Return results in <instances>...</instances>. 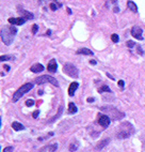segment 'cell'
<instances>
[{
    "instance_id": "1",
    "label": "cell",
    "mask_w": 145,
    "mask_h": 152,
    "mask_svg": "<svg viewBox=\"0 0 145 152\" xmlns=\"http://www.w3.org/2000/svg\"><path fill=\"white\" fill-rule=\"evenodd\" d=\"M17 33V29L15 27H10V26H4L0 31V37L1 40L6 45H10L13 42L14 37Z\"/></svg>"
},
{
    "instance_id": "2",
    "label": "cell",
    "mask_w": 145,
    "mask_h": 152,
    "mask_svg": "<svg viewBox=\"0 0 145 152\" xmlns=\"http://www.w3.org/2000/svg\"><path fill=\"white\" fill-rule=\"evenodd\" d=\"M32 88H33V84H31V83H28V84L22 85V87L19 88L18 90H16V91L14 92L13 96H12V101H13V102H17V101L22 98L25 93L29 92Z\"/></svg>"
},
{
    "instance_id": "3",
    "label": "cell",
    "mask_w": 145,
    "mask_h": 152,
    "mask_svg": "<svg viewBox=\"0 0 145 152\" xmlns=\"http://www.w3.org/2000/svg\"><path fill=\"white\" fill-rule=\"evenodd\" d=\"M46 83H50V84H52L56 87H59V83L57 82V79H54V77H51L49 75L40 76V77H38V78L35 79V84L36 85H43L46 84Z\"/></svg>"
},
{
    "instance_id": "4",
    "label": "cell",
    "mask_w": 145,
    "mask_h": 152,
    "mask_svg": "<svg viewBox=\"0 0 145 152\" xmlns=\"http://www.w3.org/2000/svg\"><path fill=\"white\" fill-rule=\"evenodd\" d=\"M63 71H64L68 76L72 77V78H78L79 73L75 65L70 64V63H66V64H64V66H63Z\"/></svg>"
},
{
    "instance_id": "5",
    "label": "cell",
    "mask_w": 145,
    "mask_h": 152,
    "mask_svg": "<svg viewBox=\"0 0 145 152\" xmlns=\"http://www.w3.org/2000/svg\"><path fill=\"white\" fill-rule=\"evenodd\" d=\"M125 128H126V124H125V123L121 125V129H120L117 135H116V136H117V138H121V139L127 138V137H129V136L133 133V130L128 131L127 129H125Z\"/></svg>"
},
{
    "instance_id": "6",
    "label": "cell",
    "mask_w": 145,
    "mask_h": 152,
    "mask_svg": "<svg viewBox=\"0 0 145 152\" xmlns=\"http://www.w3.org/2000/svg\"><path fill=\"white\" fill-rule=\"evenodd\" d=\"M130 33L133 38H136L137 40H140V41H142L143 40V37H142V33H143V30L142 28L138 27V26H134V27L131 28L130 30Z\"/></svg>"
},
{
    "instance_id": "7",
    "label": "cell",
    "mask_w": 145,
    "mask_h": 152,
    "mask_svg": "<svg viewBox=\"0 0 145 152\" xmlns=\"http://www.w3.org/2000/svg\"><path fill=\"white\" fill-rule=\"evenodd\" d=\"M28 18L25 16H20V17H11V18H9V23L12 25H18V26H20V25L25 24V23L27 22Z\"/></svg>"
},
{
    "instance_id": "8",
    "label": "cell",
    "mask_w": 145,
    "mask_h": 152,
    "mask_svg": "<svg viewBox=\"0 0 145 152\" xmlns=\"http://www.w3.org/2000/svg\"><path fill=\"white\" fill-rule=\"evenodd\" d=\"M98 123L102 125V128H108L110 124V118L107 115H100L98 117Z\"/></svg>"
},
{
    "instance_id": "9",
    "label": "cell",
    "mask_w": 145,
    "mask_h": 152,
    "mask_svg": "<svg viewBox=\"0 0 145 152\" xmlns=\"http://www.w3.org/2000/svg\"><path fill=\"white\" fill-rule=\"evenodd\" d=\"M57 69H58V64H57V61L54 59L50 60L48 63V65H47V70L49 71V72H57Z\"/></svg>"
},
{
    "instance_id": "10",
    "label": "cell",
    "mask_w": 145,
    "mask_h": 152,
    "mask_svg": "<svg viewBox=\"0 0 145 152\" xmlns=\"http://www.w3.org/2000/svg\"><path fill=\"white\" fill-rule=\"evenodd\" d=\"M30 71L33 72V73H40V72L44 71V66L41 64V63H35V64H33L32 66L30 68Z\"/></svg>"
},
{
    "instance_id": "11",
    "label": "cell",
    "mask_w": 145,
    "mask_h": 152,
    "mask_svg": "<svg viewBox=\"0 0 145 152\" xmlns=\"http://www.w3.org/2000/svg\"><path fill=\"white\" fill-rule=\"evenodd\" d=\"M79 87V84L78 83H72V84L70 85V87H68V94L70 95V96H72V95L75 94V91L77 90V88Z\"/></svg>"
},
{
    "instance_id": "12",
    "label": "cell",
    "mask_w": 145,
    "mask_h": 152,
    "mask_svg": "<svg viewBox=\"0 0 145 152\" xmlns=\"http://www.w3.org/2000/svg\"><path fill=\"white\" fill-rule=\"evenodd\" d=\"M76 54H78V55H86V56H92V55H94V53L92 52V50H90L89 48H80V49H78V50L76 52Z\"/></svg>"
},
{
    "instance_id": "13",
    "label": "cell",
    "mask_w": 145,
    "mask_h": 152,
    "mask_svg": "<svg viewBox=\"0 0 145 152\" xmlns=\"http://www.w3.org/2000/svg\"><path fill=\"white\" fill-rule=\"evenodd\" d=\"M127 8H128L130 11L133 12V13H137V12H138V7L136 6V3L132 2L131 0L127 1Z\"/></svg>"
},
{
    "instance_id": "14",
    "label": "cell",
    "mask_w": 145,
    "mask_h": 152,
    "mask_svg": "<svg viewBox=\"0 0 145 152\" xmlns=\"http://www.w3.org/2000/svg\"><path fill=\"white\" fill-rule=\"evenodd\" d=\"M109 144V138H105V139H102V141H100L99 144L96 146V150H102V148H105L107 145Z\"/></svg>"
},
{
    "instance_id": "15",
    "label": "cell",
    "mask_w": 145,
    "mask_h": 152,
    "mask_svg": "<svg viewBox=\"0 0 145 152\" xmlns=\"http://www.w3.org/2000/svg\"><path fill=\"white\" fill-rule=\"evenodd\" d=\"M12 128H13L14 131H22V130H25V126L22 124V123L17 122V121H15V122L12 123Z\"/></svg>"
},
{
    "instance_id": "16",
    "label": "cell",
    "mask_w": 145,
    "mask_h": 152,
    "mask_svg": "<svg viewBox=\"0 0 145 152\" xmlns=\"http://www.w3.org/2000/svg\"><path fill=\"white\" fill-rule=\"evenodd\" d=\"M77 107H76V105L74 103H70L68 104V114H75V113H77Z\"/></svg>"
},
{
    "instance_id": "17",
    "label": "cell",
    "mask_w": 145,
    "mask_h": 152,
    "mask_svg": "<svg viewBox=\"0 0 145 152\" xmlns=\"http://www.w3.org/2000/svg\"><path fill=\"white\" fill-rule=\"evenodd\" d=\"M98 92L99 93H102V92H111V89L108 86H102V87L98 89Z\"/></svg>"
},
{
    "instance_id": "18",
    "label": "cell",
    "mask_w": 145,
    "mask_h": 152,
    "mask_svg": "<svg viewBox=\"0 0 145 152\" xmlns=\"http://www.w3.org/2000/svg\"><path fill=\"white\" fill-rule=\"evenodd\" d=\"M111 40H112L113 43H117L118 41H120V38H118V35L115 34V33H113L112 35H111Z\"/></svg>"
},
{
    "instance_id": "19",
    "label": "cell",
    "mask_w": 145,
    "mask_h": 152,
    "mask_svg": "<svg viewBox=\"0 0 145 152\" xmlns=\"http://www.w3.org/2000/svg\"><path fill=\"white\" fill-rule=\"evenodd\" d=\"M11 56H1L0 57V61H8V60H11Z\"/></svg>"
},
{
    "instance_id": "20",
    "label": "cell",
    "mask_w": 145,
    "mask_h": 152,
    "mask_svg": "<svg viewBox=\"0 0 145 152\" xmlns=\"http://www.w3.org/2000/svg\"><path fill=\"white\" fill-rule=\"evenodd\" d=\"M126 45L129 47V48H132V47H133L134 45H137V44L134 43V42H132V41H127L126 42Z\"/></svg>"
},
{
    "instance_id": "21",
    "label": "cell",
    "mask_w": 145,
    "mask_h": 152,
    "mask_svg": "<svg viewBox=\"0 0 145 152\" xmlns=\"http://www.w3.org/2000/svg\"><path fill=\"white\" fill-rule=\"evenodd\" d=\"M77 148H78V144L70 145V151H76V150H77Z\"/></svg>"
},
{
    "instance_id": "22",
    "label": "cell",
    "mask_w": 145,
    "mask_h": 152,
    "mask_svg": "<svg viewBox=\"0 0 145 152\" xmlns=\"http://www.w3.org/2000/svg\"><path fill=\"white\" fill-rule=\"evenodd\" d=\"M33 104H34V101H33V100H27V101H26V105H27L28 107H30V106H33Z\"/></svg>"
},
{
    "instance_id": "23",
    "label": "cell",
    "mask_w": 145,
    "mask_h": 152,
    "mask_svg": "<svg viewBox=\"0 0 145 152\" xmlns=\"http://www.w3.org/2000/svg\"><path fill=\"white\" fill-rule=\"evenodd\" d=\"M13 151V147H7L3 149V152H12Z\"/></svg>"
},
{
    "instance_id": "24",
    "label": "cell",
    "mask_w": 145,
    "mask_h": 152,
    "mask_svg": "<svg viewBox=\"0 0 145 152\" xmlns=\"http://www.w3.org/2000/svg\"><path fill=\"white\" fill-rule=\"evenodd\" d=\"M33 29H32V33L33 34H35L36 33V31H38V25H33Z\"/></svg>"
},
{
    "instance_id": "25",
    "label": "cell",
    "mask_w": 145,
    "mask_h": 152,
    "mask_svg": "<svg viewBox=\"0 0 145 152\" xmlns=\"http://www.w3.org/2000/svg\"><path fill=\"white\" fill-rule=\"evenodd\" d=\"M38 114H40V111H38V110H35V111H33L32 117H33V118H38Z\"/></svg>"
},
{
    "instance_id": "26",
    "label": "cell",
    "mask_w": 145,
    "mask_h": 152,
    "mask_svg": "<svg viewBox=\"0 0 145 152\" xmlns=\"http://www.w3.org/2000/svg\"><path fill=\"white\" fill-rule=\"evenodd\" d=\"M50 9L52 10V11H56L57 9H58V7H57L54 3H50Z\"/></svg>"
},
{
    "instance_id": "27",
    "label": "cell",
    "mask_w": 145,
    "mask_h": 152,
    "mask_svg": "<svg viewBox=\"0 0 145 152\" xmlns=\"http://www.w3.org/2000/svg\"><path fill=\"white\" fill-rule=\"evenodd\" d=\"M118 86H120L122 89H124V86H125V84H124L123 80H118Z\"/></svg>"
},
{
    "instance_id": "28",
    "label": "cell",
    "mask_w": 145,
    "mask_h": 152,
    "mask_svg": "<svg viewBox=\"0 0 145 152\" xmlns=\"http://www.w3.org/2000/svg\"><path fill=\"white\" fill-rule=\"evenodd\" d=\"M49 148H50V151H56V149H57V145H52V146H50Z\"/></svg>"
},
{
    "instance_id": "29",
    "label": "cell",
    "mask_w": 145,
    "mask_h": 152,
    "mask_svg": "<svg viewBox=\"0 0 145 152\" xmlns=\"http://www.w3.org/2000/svg\"><path fill=\"white\" fill-rule=\"evenodd\" d=\"M86 101H88L89 103H91V102H94V99H93V98H89Z\"/></svg>"
},
{
    "instance_id": "30",
    "label": "cell",
    "mask_w": 145,
    "mask_h": 152,
    "mask_svg": "<svg viewBox=\"0 0 145 152\" xmlns=\"http://www.w3.org/2000/svg\"><path fill=\"white\" fill-rule=\"evenodd\" d=\"M90 63H91V64H96V61H95V60H91Z\"/></svg>"
},
{
    "instance_id": "31",
    "label": "cell",
    "mask_w": 145,
    "mask_h": 152,
    "mask_svg": "<svg viewBox=\"0 0 145 152\" xmlns=\"http://www.w3.org/2000/svg\"><path fill=\"white\" fill-rule=\"evenodd\" d=\"M114 12H115V13L120 12V8H114Z\"/></svg>"
},
{
    "instance_id": "32",
    "label": "cell",
    "mask_w": 145,
    "mask_h": 152,
    "mask_svg": "<svg viewBox=\"0 0 145 152\" xmlns=\"http://www.w3.org/2000/svg\"><path fill=\"white\" fill-rule=\"evenodd\" d=\"M113 1V3H116V0H112Z\"/></svg>"
},
{
    "instance_id": "33",
    "label": "cell",
    "mask_w": 145,
    "mask_h": 152,
    "mask_svg": "<svg viewBox=\"0 0 145 152\" xmlns=\"http://www.w3.org/2000/svg\"><path fill=\"white\" fill-rule=\"evenodd\" d=\"M0 126H1V118H0Z\"/></svg>"
}]
</instances>
